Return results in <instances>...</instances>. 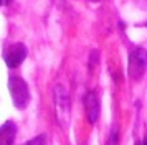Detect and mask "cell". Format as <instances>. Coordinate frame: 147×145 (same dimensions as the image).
<instances>
[{"instance_id": "6da1fadb", "label": "cell", "mask_w": 147, "mask_h": 145, "mask_svg": "<svg viewBox=\"0 0 147 145\" xmlns=\"http://www.w3.org/2000/svg\"><path fill=\"white\" fill-rule=\"evenodd\" d=\"M53 97L56 120L63 129H66L68 124H69V94H68L66 87L61 84H56L53 89Z\"/></svg>"}, {"instance_id": "7a4b0ae2", "label": "cell", "mask_w": 147, "mask_h": 145, "mask_svg": "<svg viewBox=\"0 0 147 145\" xmlns=\"http://www.w3.org/2000/svg\"><path fill=\"white\" fill-rule=\"evenodd\" d=\"M8 91L13 101V105L18 111H23L30 102V89L28 84L20 76H10L8 78Z\"/></svg>"}, {"instance_id": "3957f363", "label": "cell", "mask_w": 147, "mask_h": 145, "mask_svg": "<svg viewBox=\"0 0 147 145\" xmlns=\"http://www.w3.org/2000/svg\"><path fill=\"white\" fill-rule=\"evenodd\" d=\"M127 71H129V76L136 81L144 76V72L147 71V50L140 48V46L134 48L129 54Z\"/></svg>"}, {"instance_id": "277c9868", "label": "cell", "mask_w": 147, "mask_h": 145, "mask_svg": "<svg viewBox=\"0 0 147 145\" xmlns=\"http://www.w3.org/2000/svg\"><path fill=\"white\" fill-rule=\"evenodd\" d=\"M27 58V46L23 43H15L10 48H7V51L3 53V61L8 68H17L20 66Z\"/></svg>"}, {"instance_id": "5b68a950", "label": "cell", "mask_w": 147, "mask_h": 145, "mask_svg": "<svg viewBox=\"0 0 147 145\" xmlns=\"http://www.w3.org/2000/svg\"><path fill=\"white\" fill-rule=\"evenodd\" d=\"M84 109H86V117L89 124H96L101 114V102L99 97L94 91H88L84 96Z\"/></svg>"}, {"instance_id": "8992f818", "label": "cell", "mask_w": 147, "mask_h": 145, "mask_svg": "<svg viewBox=\"0 0 147 145\" xmlns=\"http://www.w3.org/2000/svg\"><path fill=\"white\" fill-rule=\"evenodd\" d=\"M17 137V125L13 120H7L0 125V145H13Z\"/></svg>"}, {"instance_id": "52a82bcc", "label": "cell", "mask_w": 147, "mask_h": 145, "mask_svg": "<svg viewBox=\"0 0 147 145\" xmlns=\"http://www.w3.org/2000/svg\"><path fill=\"white\" fill-rule=\"evenodd\" d=\"M45 144H47V137L45 135H36V137H33L32 140H27L22 145H45Z\"/></svg>"}, {"instance_id": "ba28073f", "label": "cell", "mask_w": 147, "mask_h": 145, "mask_svg": "<svg viewBox=\"0 0 147 145\" xmlns=\"http://www.w3.org/2000/svg\"><path fill=\"white\" fill-rule=\"evenodd\" d=\"M98 61H99V51L93 50L91 51V59H89V71H93L94 68L98 66Z\"/></svg>"}, {"instance_id": "9c48e42d", "label": "cell", "mask_w": 147, "mask_h": 145, "mask_svg": "<svg viewBox=\"0 0 147 145\" xmlns=\"http://www.w3.org/2000/svg\"><path fill=\"white\" fill-rule=\"evenodd\" d=\"M117 140H119V138H117V127L114 125L113 129H111V134H109V137H107L106 144L107 145H117Z\"/></svg>"}, {"instance_id": "30bf717a", "label": "cell", "mask_w": 147, "mask_h": 145, "mask_svg": "<svg viewBox=\"0 0 147 145\" xmlns=\"http://www.w3.org/2000/svg\"><path fill=\"white\" fill-rule=\"evenodd\" d=\"M12 0H0V7H5V5H8Z\"/></svg>"}, {"instance_id": "8fae6325", "label": "cell", "mask_w": 147, "mask_h": 145, "mask_svg": "<svg viewBox=\"0 0 147 145\" xmlns=\"http://www.w3.org/2000/svg\"><path fill=\"white\" fill-rule=\"evenodd\" d=\"M144 145H147V137H146V138H144Z\"/></svg>"}, {"instance_id": "7c38bea8", "label": "cell", "mask_w": 147, "mask_h": 145, "mask_svg": "<svg viewBox=\"0 0 147 145\" xmlns=\"http://www.w3.org/2000/svg\"><path fill=\"white\" fill-rule=\"evenodd\" d=\"M89 2H99V0H89Z\"/></svg>"}]
</instances>
